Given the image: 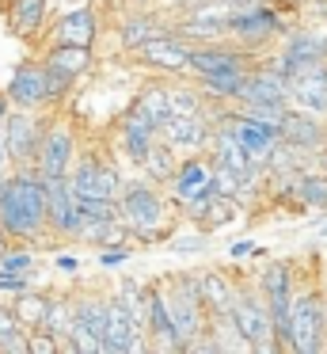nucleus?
<instances>
[{
    "mask_svg": "<svg viewBox=\"0 0 327 354\" xmlns=\"http://www.w3.org/2000/svg\"><path fill=\"white\" fill-rule=\"evenodd\" d=\"M179 164H183L179 149L160 133L152 153L144 156V164H141V179H149V183H156V187H171V179L179 176Z\"/></svg>",
    "mask_w": 327,
    "mask_h": 354,
    "instance_id": "nucleus-22",
    "label": "nucleus"
},
{
    "mask_svg": "<svg viewBox=\"0 0 327 354\" xmlns=\"http://www.w3.org/2000/svg\"><path fill=\"white\" fill-rule=\"evenodd\" d=\"M278 130H281V141H289L293 149H301V153H312V156H316L319 149L327 145V118L308 115V111L289 107L286 115L278 118Z\"/></svg>",
    "mask_w": 327,
    "mask_h": 354,
    "instance_id": "nucleus-17",
    "label": "nucleus"
},
{
    "mask_svg": "<svg viewBox=\"0 0 327 354\" xmlns=\"http://www.w3.org/2000/svg\"><path fill=\"white\" fill-rule=\"evenodd\" d=\"M232 316H236V324H240V331L247 335L251 346H255V343H266V339H278V328H274L270 305H266V297H263V290H259L255 278L240 274Z\"/></svg>",
    "mask_w": 327,
    "mask_h": 354,
    "instance_id": "nucleus-7",
    "label": "nucleus"
},
{
    "mask_svg": "<svg viewBox=\"0 0 327 354\" xmlns=\"http://www.w3.org/2000/svg\"><path fill=\"white\" fill-rule=\"evenodd\" d=\"M0 145H4V122H0Z\"/></svg>",
    "mask_w": 327,
    "mask_h": 354,
    "instance_id": "nucleus-40",
    "label": "nucleus"
},
{
    "mask_svg": "<svg viewBox=\"0 0 327 354\" xmlns=\"http://www.w3.org/2000/svg\"><path fill=\"white\" fill-rule=\"evenodd\" d=\"M0 270H8V274H35V252L23 244H15L12 252L0 259Z\"/></svg>",
    "mask_w": 327,
    "mask_h": 354,
    "instance_id": "nucleus-28",
    "label": "nucleus"
},
{
    "mask_svg": "<svg viewBox=\"0 0 327 354\" xmlns=\"http://www.w3.org/2000/svg\"><path fill=\"white\" fill-rule=\"evenodd\" d=\"M129 107H137L152 126H160V130H164V126L175 118V111H171V84H167V80H149V84L133 95V103H129Z\"/></svg>",
    "mask_w": 327,
    "mask_h": 354,
    "instance_id": "nucleus-23",
    "label": "nucleus"
},
{
    "mask_svg": "<svg viewBox=\"0 0 327 354\" xmlns=\"http://www.w3.org/2000/svg\"><path fill=\"white\" fill-rule=\"evenodd\" d=\"M289 103L297 111L327 118V65H304L289 77Z\"/></svg>",
    "mask_w": 327,
    "mask_h": 354,
    "instance_id": "nucleus-18",
    "label": "nucleus"
},
{
    "mask_svg": "<svg viewBox=\"0 0 327 354\" xmlns=\"http://www.w3.org/2000/svg\"><path fill=\"white\" fill-rule=\"evenodd\" d=\"M73 324H76V297L73 290H53L50 297V313H46V331H53L57 339H68L73 335Z\"/></svg>",
    "mask_w": 327,
    "mask_h": 354,
    "instance_id": "nucleus-26",
    "label": "nucleus"
},
{
    "mask_svg": "<svg viewBox=\"0 0 327 354\" xmlns=\"http://www.w3.org/2000/svg\"><path fill=\"white\" fill-rule=\"evenodd\" d=\"M190 50L194 46H187L175 31H164L160 39L144 42V46L129 57H133L137 65H144V69L160 73V77H190Z\"/></svg>",
    "mask_w": 327,
    "mask_h": 354,
    "instance_id": "nucleus-9",
    "label": "nucleus"
},
{
    "mask_svg": "<svg viewBox=\"0 0 327 354\" xmlns=\"http://www.w3.org/2000/svg\"><path fill=\"white\" fill-rule=\"evenodd\" d=\"M286 4H293V8H301V4H304V0H286Z\"/></svg>",
    "mask_w": 327,
    "mask_h": 354,
    "instance_id": "nucleus-39",
    "label": "nucleus"
},
{
    "mask_svg": "<svg viewBox=\"0 0 327 354\" xmlns=\"http://www.w3.org/2000/svg\"><path fill=\"white\" fill-rule=\"evenodd\" d=\"M53 263H57V270H65V274H80V259H76V255H65V252H61Z\"/></svg>",
    "mask_w": 327,
    "mask_h": 354,
    "instance_id": "nucleus-34",
    "label": "nucleus"
},
{
    "mask_svg": "<svg viewBox=\"0 0 327 354\" xmlns=\"http://www.w3.org/2000/svg\"><path fill=\"white\" fill-rule=\"evenodd\" d=\"M27 346H30V354H61L65 351V339H57L46 328H35V331H27Z\"/></svg>",
    "mask_w": 327,
    "mask_h": 354,
    "instance_id": "nucleus-29",
    "label": "nucleus"
},
{
    "mask_svg": "<svg viewBox=\"0 0 327 354\" xmlns=\"http://www.w3.org/2000/svg\"><path fill=\"white\" fill-rule=\"evenodd\" d=\"M50 297H53V290H27V293H19V297H12V308H15V316H19V324H23V331H35V328H42L46 324V313H50Z\"/></svg>",
    "mask_w": 327,
    "mask_h": 354,
    "instance_id": "nucleus-25",
    "label": "nucleus"
},
{
    "mask_svg": "<svg viewBox=\"0 0 327 354\" xmlns=\"http://www.w3.org/2000/svg\"><path fill=\"white\" fill-rule=\"evenodd\" d=\"M251 354H289V351L278 343V339H266V343H255V346H251Z\"/></svg>",
    "mask_w": 327,
    "mask_h": 354,
    "instance_id": "nucleus-35",
    "label": "nucleus"
},
{
    "mask_svg": "<svg viewBox=\"0 0 327 354\" xmlns=\"http://www.w3.org/2000/svg\"><path fill=\"white\" fill-rule=\"evenodd\" d=\"M12 244H15V240L8 236V232H4V225H0V259H4L8 252H12Z\"/></svg>",
    "mask_w": 327,
    "mask_h": 354,
    "instance_id": "nucleus-37",
    "label": "nucleus"
},
{
    "mask_svg": "<svg viewBox=\"0 0 327 354\" xmlns=\"http://www.w3.org/2000/svg\"><path fill=\"white\" fill-rule=\"evenodd\" d=\"M53 0H8V31L19 42H42Z\"/></svg>",
    "mask_w": 327,
    "mask_h": 354,
    "instance_id": "nucleus-19",
    "label": "nucleus"
},
{
    "mask_svg": "<svg viewBox=\"0 0 327 354\" xmlns=\"http://www.w3.org/2000/svg\"><path fill=\"white\" fill-rule=\"evenodd\" d=\"M95 42H99V16H95L91 4L61 12L42 35V50L46 46H84V50H91Z\"/></svg>",
    "mask_w": 327,
    "mask_h": 354,
    "instance_id": "nucleus-8",
    "label": "nucleus"
},
{
    "mask_svg": "<svg viewBox=\"0 0 327 354\" xmlns=\"http://www.w3.org/2000/svg\"><path fill=\"white\" fill-rule=\"evenodd\" d=\"M209 176H213V160H209V153L183 156L179 176H175V179H171V187H167L171 202L183 209V206H190V202H198L202 194H209Z\"/></svg>",
    "mask_w": 327,
    "mask_h": 354,
    "instance_id": "nucleus-16",
    "label": "nucleus"
},
{
    "mask_svg": "<svg viewBox=\"0 0 327 354\" xmlns=\"http://www.w3.org/2000/svg\"><path fill=\"white\" fill-rule=\"evenodd\" d=\"M156 138H160V126H152L137 107H126V115L114 122V145H118V153L126 156L133 168L144 164V156L152 153Z\"/></svg>",
    "mask_w": 327,
    "mask_h": 354,
    "instance_id": "nucleus-13",
    "label": "nucleus"
},
{
    "mask_svg": "<svg viewBox=\"0 0 327 354\" xmlns=\"http://www.w3.org/2000/svg\"><path fill=\"white\" fill-rule=\"evenodd\" d=\"M205 244H209V232L190 229V232H175L167 240V252L171 255H198V252H205Z\"/></svg>",
    "mask_w": 327,
    "mask_h": 354,
    "instance_id": "nucleus-27",
    "label": "nucleus"
},
{
    "mask_svg": "<svg viewBox=\"0 0 327 354\" xmlns=\"http://www.w3.org/2000/svg\"><path fill=\"white\" fill-rule=\"evenodd\" d=\"M12 171H15V164H12V156H8V149L0 145V183H4V179L12 176Z\"/></svg>",
    "mask_w": 327,
    "mask_h": 354,
    "instance_id": "nucleus-36",
    "label": "nucleus"
},
{
    "mask_svg": "<svg viewBox=\"0 0 327 354\" xmlns=\"http://www.w3.org/2000/svg\"><path fill=\"white\" fill-rule=\"evenodd\" d=\"M0 225L23 248L50 236V179L38 171V164L15 168L0 183Z\"/></svg>",
    "mask_w": 327,
    "mask_h": 354,
    "instance_id": "nucleus-1",
    "label": "nucleus"
},
{
    "mask_svg": "<svg viewBox=\"0 0 327 354\" xmlns=\"http://www.w3.org/2000/svg\"><path fill=\"white\" fill-rule=\"evenodd\" d=\"M118 209L122 221L133 232V244L141 248L152 244L167 248V240L175 236V214H183L171 202V194H160L156 183H149V179H126V187L118 194Z\"/></svg>",
    "mask_w": 327,
    "mask_h": 354,
    "instance_id": "nucleus-2",
    "label": "nucleus"
},
{
    "mask_svg": "<svg viewBox=\"0 0 327 354\" xmlns=\"http://www.w3.org/2000/svg\"><path fill=\"white\" fill-rule=\"evenodd\" d=\"M286 77H293L304 65H327V35L312 31V27H293V31L281 39V54L274 57Z\"/></svg>",
    "mask_w": 327,
    "mask_h": 354,
    "instance_id": "nucleus-12",
    "label": "nucleus"
},
{
    "mask_svg": "<svg viewBox=\"0 0 327 354\" xmlns=\"http://www.w3.org/2000/svg\"><path fill=\"white\" fill-rule=\"evenodd\" d=\"M76 156H80V141H76L73 122L65 115H46L42 145H38V171L46 179H68Z\"/></svg>",
    "mask_w": 327,
    "mask_h": 354,
    "instance_id": "nucleus-6",
    "label": "nucleus"
},
{
    "mask_svg": "<svg viewBox=\"0 0 327 354\" xmlns=\"http://www.w3.org/2000/svg\"><path fill=\"white\" fill-rule=\"evenodd\" d=\"M133 259V244H122V248H103V252H95V263L99 270H114L122 267V263Z\"/></svg>",
    "mask_w": 327,
    "mask_h": 354,
    "instance_id": "nucleus-30",
    "label": "nucleus"
},
{
    "mask_svg": "<svg viewBox=\"0 0 327 354\" xmlns=\"http://www.w3.org/2000/svg\"><path fill=\"white\" fill-rule=\"evenodd\" d=\"M15 111H50L46 107V65L42 62H19L4 84Z\"/></svg>",
    "mask_w": 327,
    "mask_h": 354,
    "instance_id": "nucleus-15",
    "label": "nucleus"
},
{
    "mask_svg": "<svg viewBox=\"0 0 327 354\" xmlns=\"http://www.w3.org/2000/svg\"><path fill=\"white\" fill-rule=\"evenodd\" d=\"M297 16L304 19V24H327V0H304L301 8H297Z\"/></svg>",
    "mask_w": 327,
    "mask_h": 354,
    "instance_id": "nucleus-32",
    "label": "nucleus"
},
{
    "mask_svg": "<svg viewBox=\"0 0 327 354\" xmlns=\"http://www.w3.org/2000/svg\"><path fill=\"white\" fill-rule=\"evenodd\" d=\"M289 354H327V293L319 286H301L289 313Z\"/></svg>",
    "mask_w": 327,
    "mask_h": 354,
    "instance_id": "nucleus-3",
    "label": "nucleus"
},
{
    "mask_svg": "<svg viewBox=\"0 0 327 354\" xmlns=\"http://www.w3.org/2000/svg\"><path fill=\"white\" fill-rule=\"evenodd\" d=\"M183 354H225V351H221L217 339H213L209 331H205V335H198V339H194V343L183 346Z\"/></svg>",
    "mask_w": 327,
    "mask_h": 354,
    "instance_id": "nucleus-33",
    "label": "nucleus"
},
{
    "mask_svg": "<svg viewBox=\"0 0 327 354\" xmlns=\"http://www.w3.org/2000/svg\"><path fill=\"white\" fill-rule=\"evenodd\" d=\"M160 133H164L179 153H209L213 138H217V122H209V118H179L175 115Z\"/></svg>",
    "mask_w": 327,
    "mask_h": 354,
    "instance_id": "nucleus-20",
    "label": "nucleus"
},
{
    "mask_svg": "<svg viewBox=\"0 0 327 354\" xmlns=\"http://www.w3.org/2000/svg\"><path fill=\"white\" fill-rule=\"evenodd\" d=\"M202 278V301L209 308V316H225L236 305V286H240V270H225V267H205L198 270Z\"/></svg>",
    "mask_w": 327,
    "mask_h": 354,
    "instance_id": "nucleus-21",
    "label": "nucleus"
},
{
    "mask_svg": "<svg viewBox=\"0 0 327 354\" xmlns=\"http://www.w3.org/2000/svg\"><path fill=\"white\" fill-rule=\"evenodd\" d=\"M42 65H50V69L65 73V77L80 80L91 73V65H95V57H91V50L84 46H46L42 50Z\"/></svg>",
    "mask_w": 327,
    "mask_h": 354,
    "instance_id": "nucleus-24",
    "label": "nucleus"
},
{
    "mask_svg": "<svg viewBox=\"0 0 327 354\" xmlns=\"http://www.w3.org/2000/svg\"><path fill=\"white\" fill-rule=\"evenodd\" d=\"M243 214V202L236 198H225V194H202L198 202H190V206H183V217L190 221V229H202V232H221L228 229V225H236Z\"/></svg>",
    "mask_w": 327,
    "mask_h": 354,
    "instance_id": "nucleus-14",
    "label": "nucleus"
},
{
    "mask_svg": "<svg viewBox=\"0 0 327 354\" xmlns=\"http://www.w3.org/2000/svg\"><path fill=\"white\" fill-rule=\"evenodd\" d=\"M228 259L240 263V259H266V248H259L255 240H236L232 248H228Z\"/></svg>",
    "mask_w": 327,
    "mask_h": 354,
    "instance_id": "nucleus-31",
    "label": "nucleus"
},
{
    "mask_svg": "<svg viewBox=\"0 0 327 354\" xmlns=\"http://www.w3.org/2000/svg\"><path fill=\"white\" fill-rule=\"evenodd\" d=\"M84 209H80V194L73 191L68 179H50V236L57 244H68V240L80 236L84 229Z\"/></svg>",
    "mask_w": 327,
    "mask_h": 354,
    "instance_id": "nucleus-11",
    "label": "nucleus"
},
{
    "mask_svg": "<svg viewBox=\"0 0 327 354\" xmlns=\"http://www.w3.org/2000/svg\"><path fill=\"white\" fill-rule=\"evenodd\" d=\"M42 126H46V115L38 118V111H12V115L4 118V149H8V156H12L15 168L38 164Z\"/></svg>",
    "mask_w": 327,
    "mask_h": 354,
    "instance_id": "nucleus-10",
    "label": "nucleus"
},
{
    "mask_svg": "<svg viewBox=\"0 0 327 354\" xmlns=\"http://www.w3.org/2000/svg\"><path fill=\"white\" fill-rule=\"evenodd\" d=\"M68 183H73V191L80 194V198H111V202H118L122 187H126V176H122V168L114 164V156L99 153V149H80Z\"/></svg>",
    "mask_w": 327,
    "mask_h": 354,
    "instance_id": "nucleus-4",
    "label": "nucleus"
},
{
    "mask_svg": "<svg viewBox=\"0 0 327 354\" xmlns=\"http://www.w3.org/2000/svg\"><path fill=\"white\" fill-rule=\"evenodd\" d=\"M259 290H263L266 305H270L274 316V328H278V343L286 346L289 335V313H293V301H297V263L293 259H266L263 270L255 274Z\"/></svg>",
    "mask_w": 327,
    "mask_h": 354,
    "instance_id": "nucleus-5",
    "label": "nucleus"
},
{
    "mask_svg": "<svg viewBox=\"0 0 327 354\" xmlns=\"http://www.w3.org/2000/svg\"><path fill=\"white\" fill-rule=\"evenodd\" d=\"M12 111H15V107H12V100H8V92H0V122H4Z\"/></svg>",
    "mask_w": 327,
    "mask_h": 354,
    "instance_id": "nucleus-38",
    "label": "nucleus"
}]
</instances>
